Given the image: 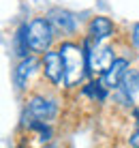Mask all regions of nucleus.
<instances>
[{
  "label": "nucleus",
  "instance_id": "obj_1",
  "mask_svg": "<svg viewBox=\"0 0 139 148\" xmlns=\"http://www.w3.org/2000/svg\"><path fill=\"white\" fill-rule=\"evenodd\" d=\"M60 54L64 60V86L66 88H77L79 84H84L88 71V60H86L84 45L75 43V41H64L58 45Z\"/></svg>",
  "mask_w": 139,
  "mask_h": 148
},
{
  "label": "nucleus",
  "instance_id": "obj_2",
  "mask_svg": "<svg viewBox=\"0 0 139 148\" xmlns=\"http://www.w3.org/2000/svg\"><path fill=\"white\" fill-rule=\"evenodd\" d=\"M56 28L49 22V17H34L28 24V43L32 54H45L54 49Z\"/></svg>",
  "mask_w": 139,
  "mask_h": 148
},
{
  "label": "nucleus",
  "instance_id": "obj_3",
  "mask_svg": "<svg viewBox=\"0 0 139 148\" xmlns=\"http://www.w3.org/2000/svg\"><path fill=\"white\" fill-rule=\"evenodd\" d=\"M58 101L49 95H43V92H34L28 97L26 101V108H24V116L32 120H45V122H51L58 116Z\"/></svg>",
  "mask_w": 139,
  "mask_h": 148
},
{
  "label": "nucleus",
  "instance_id": "obj_4",
  "mask_svg": "<svg viewBox=\"0 0 139 148\" xmlns=\"http://www.w3.org/2000/svg\"><path fill=\"white\" fill-rule=\"evenodd\" d=\"M41 67H43V75L51 86H64V60L58 47L43 54Z\"/></svg>",
  "mask_w": 139,
  "mask_h": 148
},
{
  "label": "nucleus",
  "instance_id": "obj_5",
  "mask_svg": "<svg viewBox=\"0 0 139 148\" xmlns=\"http://www.w3.org/2000/svg\"><path fill=\"white\" fill-rule=\"evenodd\" d=\"M49 22L54 24L56 32H62L66 37H73L77 32V28H79V22H77V15L66 11V9H51L47 13Z\"/></svg>",
  "mask_w": 139,
  "mask_h": 148
},
{
  "label": "nucleus",
  "instance_id": "obj_6",
  "mask_svg": "<svg viewBox=\"0 0 139 148\" xmlns=\"http://www.w3.org/2000/svg\"><path fill=\"white\" fill-rule=\"evenodd\" d=\"M86 32H88V37L92 41L101 43V41L109 39L111 34L116 32V24L111 22L109 17H105V15H94L88 22V26H86Z\"/></svg>",
  "mask_w": 139,
  "mask_h": 148
},
{
  "label": "nucleus",
  "instance_id": "obj_7",
  "mask_svg": "<svg viewBox=\"0 0 139 148\" xmlns=\"http://www.w3.org/2000/svg\"><path fill=\"white\" fill-rule=\"evenodd\" d=\"M126 73H128V60L126 58H116L114 64L101 75V82L109 90H118V88H122V82H124Z\"/></svg>",
  "mask_w": 139,
  "mask_h": 148
},
{
  "label": "nucleus",
  "instance_id": "obj_8",
  "mask_svg": "<svg viewBox=\"0 0 139 148\" xmlns=\"http://www.w3.org/2000/svg\"><path fill=\"white\" fill-rule=\"evenodd\" d=\"M39 67V60L34 56H28V58H22L19 64L13 69V84L17 90H26L30 86V77Z\"/></svg>",
  "mask_w": 139,
  "mask_h": 148
},
{
  "label": "nucleus",
  "instance_id": "obj_9",
  "mask_svg": "<svg viewBox=\"0 0 139 148\" xmlns=\"http://www.w3.org/2000/svg\"><path fill=\"white\" fill-rule=\"evenodd\" d=\"M13 45H15V54L17 56L28 58V54L32 52V49H30V43H28V24H22V26L17 28V32H15V37H13Z\"/></svg>",
  "mask_w": 139,
  "mask_h": 148
},
{
  "label": "nucleus",
  "instance_id": "obj_10",
  "mask_svg": "<svg viewBox=\"0 0 139 148\" xmlns=\"http://www.w3.org/2000/svg\"><path fill=\"white\" fill-rule=\"evenodd\" d=\"M122 88L128 90L133 97L139 95V69H128L124 82H122Z\"/></svg>",
  "mask_w": 139,
  "mask_h": 148
},
{
  "label": "nucleus",
  "instance_id": "obj_11",
  "mask_svg": "<svg viewBox=\"0 0 139 148\" xmlns=\"http://www.w3.org/2000/svg\"><path fill=\"white\" fill-rule=\"evenodd\" d=\"M128 146L131 148H139V125L135 127V131L128 135Z\"/></svg>",
  "mask_w": 139,
  "mask_h": 148
},
{
  "label": "nucleus",
  "instance_id": "obj_12",
  "mask_svg": "<svg viewBox=\"0 0 139 148\" xmlns=\"http://www.w3.org/2000/svg\"><path fill=\"white\" fill-rule=\"evenodd\" d=\"M131 37H133V43L139 47V24H135L133 26V30H131Z\"/></svg>",
  "mask_w": 139,
  "mask_h": 148
},
{
  "label": "nucleus",
  "instance_id": "obj_13",
  "mask_svg": "<svg viewBox=\"0 0 139 148\" xmlns=\"http://www.w3.org/2000/svg\"><path fill=\"white\" fill-rule=\"evenodd\" d=\"M43 148H62V146H58V144H47V146H43Z\"/></svg>",
  "mask_w": 139,
  "mask_h": 148
}]
</instances>
